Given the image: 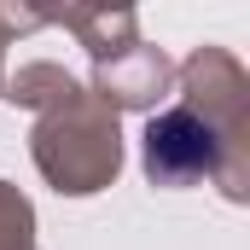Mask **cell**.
Segmentation results:
<instances>
[{"instance_id": "6da1fadb", "label": "cell", "mask_w": 250, "mask_h": 250, "mask_svg": "<svg viewBox=\"0 0 250 250\" xmlns=\"http://www.w3.org/2000/svg\"><path fill=\"white\" fill-rule=\"evenodd\" d=\"M215 163H221V140L192 111H169V117L151 123V134H146V169H151V181L181 187V181L215 169Z\"/></svg>"}]
</instances>
